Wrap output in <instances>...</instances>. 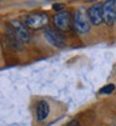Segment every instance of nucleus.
Returning <instances> with one entry per match:
<instances>
[{"instance_id": "obj_1", "label": "nucleus", "mask_w": 116, "mask_h": 126, "mask_svg": "<svg viewBox=\"0 0 116 126\" xmlns=\"http://www.w3.org/2000/svg\"><path fill=\"white\" fill-rule=\"evenodd\" d=\"M74 28L79 34H86L90 31L91 23L87 16V10L79 8L74 13Z\"/></svg>"}, {"instance_id": "obj_2", "label": "nucleus", "mask_w": 116, "mask_h": 126, "mask_svg": "<svg viewBox=\"0 0 116 126\" xmlns=\"http://www.w3.org/2000/svg\"><path fill=\"white\" fill-rule=\"evenodd\" d=\"M10 29H11V34L20 41V43H29L31 39V35L28 30V26L25 24H23L19 20H11L9 23Z\"/></svg>"}, {"instance_id": "obj_3", "label": "nucleus", "mask_w": 116, "mask_h": 126, "mask_svg": "<svg viewBox=\"0 0 116 126\" xmlns=\"http://www.w3.org/2000/svg\"><path fill=\"white\" fill-rule=\"evenodd\" d=\"M48 21H49V17H48V14L45 13H33V14H29L26 17H25V25L30 29H41L44 26L48 25Z\"/></svg>"}, {"instance_id": "obj_4", "label": "nucleus", "mask_w": 116, "mask_h": 126, "mask_svg": "<svg viewBox=\"0 0 116 126\" xmlns=\"http://www.w3.org/2000/svg\"><path fill=\"white\" fill-rule=\"evenodd\" d=\"M44 38L45 40L54 47H64L66 45L65 36L61 34V31L55 30V29H45L44 31Z\"/></svg>"}, {"instance_id": "obj_5", "label": "nucleus", "mask_w": 116, "mask_h": 126, "mask_svg": "<svg viewBox=\"0 0 116 126\" xmlns=\"http://www.w3.org/2000/svg\"><path fill=\"white\" fill-rule=\"evenodd\" d=\"M102 16L104 23L107 25H112L116 21V1L115 0H107L102 4Z\"/></svg>"}, {"instance_id": "obj_6", "label": "nucleus", "mask_w": 116, "mask_h": 126, "mask_svg": "<svg viewBox=\"0 0 116 126\" xmlns=\"http://www.w3.org/2000/svg\"><path fill=\"white\" fill-rule=\"evenodd\" d=\"M70 13L61 10V11H56V14L54 15V24L56 26V29L59 31H65L69 30L70 28Z\"/></svg>"}, {"instance_id": "obj_7", "label": "nucleus", "mask_w": 116, "mask_h": 126, "mask_svg": "<svg viewBox=\"0 0 116 126\" xmlns=\"http://www.w3.org/2000/svg\"><path fill=\"white\" fill-rule=\"evenodd\" d=\"M87 16L90 19L91 25H96V26L101 25V23H104L102 5L101 4H95V5L87 8Z\"/></svg>"}, {"instance_id": "obj_8", "label": "nucleus", "mask_w": 116, "mask_h": 126, "mask_svg": "<svg viewBox=\"0 0 116 126\" xmlns=\"http://www.w3.org/2000/svg\"><path fill=\"white\" fill-rule=\"evenodd\" d=\"M49 114H50V106H49L48 101H45V100L39 101L36 105V120L44 121L48 119Z\"/></svg>"}, {"instance_id": "obj_9", "label": "nucleus", "mask_w": 116, "mask_h": 126, "mask_svg": "<svg viewBox=\"0 0 116 126\" xmlns=\"http://www.w3.org/2000/svg\"><path fill=\"white\" fill-rule=\"evenodd\" d=\"M115 91V85L114 84H109V85H105L104 87H101L100 89V94L101 95H110V94H112Z\"/></svg>"}, {"instance_id": "obj_10", "label": "nucleus", "mask_w": 116, "mask_h": 126, "mask_svg": "<svg viewBox=\"0 0 116 126\" xmlns=\"http://www.w3.org/2000/svg\"><path fill=\"white\" fill-rule=\"evenodd\" d=\"M64 6H63V4H54L52 5V9L54 10H60V9H63Z\"/></svg>"}]
</instances>
